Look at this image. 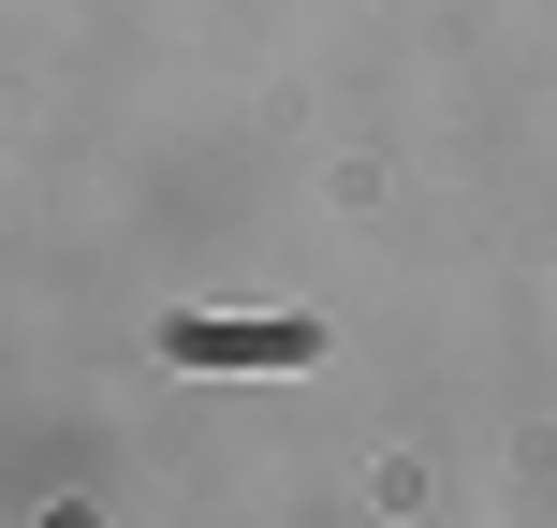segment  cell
<instances>
[{"mask_svg": "<svg viewBox=\"0 0 557 528\" xmlns=\"http://www.w3.org/2000/svg\"><path fill=\"white\" fill-rule=\"evenodd\" d=\"M162 353H176V367H308L323 323H176Z\"/></svg>", "mask_w": 557, "mask_h": 528, "instance_id": "obj_1", "label": "cell"}]
</instances>
